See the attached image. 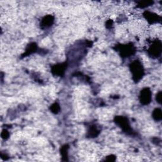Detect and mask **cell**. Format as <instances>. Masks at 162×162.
Returning <instances> with one entry per match:
<instances>
[{
  "label": "cell",
  "mask_w": 162,
  "mask_h": 162,
  "mask_svg": "<svg viewBox=\"0 0 162 162\" xmlns=\"http://www.w3.org/2000/svg\"><path fill=\"white\" fill-rule=\"evenodd\" d=\"M53 22V18H52L51 16L48 17H45L43 19H42V26H45V27H47L50 26L52 23Z\"/></svg>",
  "instance_id": "obj_5"
},
{
  "label": "cell",
  "mask_w": 162,
  "mask_h": 162,
  "mask_svg": "<svg viewBox=\"0 0 162 162\" xmlns=\"http://www.w3.org/2000/svg\"><path fill=\"white\" fill-rule=\"evenodd\" d=\"M151 93L148 88H145L142 89L141 92L140 101L141 103L144 104H147L151 102Z\"/></svg>",
  "instance_id": "obj_2"
},
{
  "label": "cell",
  "mask_w": 162,
  "mask_h": 162,
  "mask_svg": "<svg viewBox=\"0 0 162 162\" xmlns=\"http://www.w3.org/2000/svg\"><path fill=\"white\" fill-rule=\"evenodd\" d=\"M153 117L156 120H161V109L159 108H156L153 111Z\"/></svg>",
  "instance_id": "obj_7"
},
{
  "label": "cell",
  "mask_w": 162,
  "mask_h": 162,
  "mask_svg": "<svg viewBox=\"0 0 162 162\" xmlns=\"http://www.w3.org/2000/svg\"><path fill=\"white\" fill-rule=\"evenodd\" d=\"M150 51L151 52V55L155 56L156 57L158 56V55L161 53V42H155L154 45L150 47Z\"/></svg>",
  "instance_id": "obj_4"
},
{
  "label": "cell",
  "mask_w": 162,
  "mask_h": 162,
  "mask_svg": "<svg viewBox=\"0 0 162 162\" xmlns=\"http://www.w3.org/2000/svg\"><path fill=\"white\" fill-rule=\"evenodd\" d=\"M116 122L119 126H120V127L125 132H127L131 131V128L129 125V122L128 121L127 118L123 117H116Z\"/></svg>",
  "instance_id": "obj_3"
},
{
  "label": "cell",
  "mask_w": 162,
  "mask_h": 162,
  "mask_svg": "<svg viewBox=\"0 0 162 162\" xmlns=\"http://www.w3.org/2000/svg\"><path fill=\"white\" fill-rule=\"evenodd\" d=\"M156 101L158 103H161V92H159L158 94L156 95Z\"/></svg>",
  "instance_id": "obj_8"
},
{
  "label": "cell",
  "mask_w": 162,
  "mask_h": 162,
  "mask_svg": "<svg viewBox=\"0 0 162 162\" xmlns=\"http://www.w3.org/2000/svg\"><path fill=\"white\" fill-rule=\"evenodd\" d=\"M131 72L133 74L134 77H136L134 79L136 81L139 80L141 79L142 75H143V69L142 66L139 61H136L131 64Z\"/></svg>",
  "instance_id": "obj_1"
},
{
  "label": "cell",
  "mask_w": 162,
  "mask_h": 162,
  "mask_svg": "<svg viewBox=\"0 0 162 162\" xmlns=\"http://www.w3.org/2000/svg\"><path fill=\"white\" fill-rule=\"evenodd\" d=\"M58 66H56L53 69V71H55V74L57 75H61L62 74V72H64V70L65 69V65H63V64L59 65Z\"/></svg>",
  "instance_id": "obj_6"
}]
</instances>
